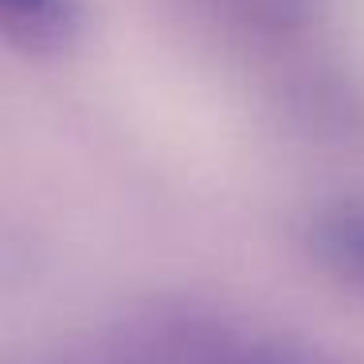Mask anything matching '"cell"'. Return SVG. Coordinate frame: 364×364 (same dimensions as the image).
I'll return each instance as SVG.
<instances>
[{
    "label": "cell",
    "mask_w": 364,
    "mask_h": 364,
    "mask_svg": "<svg viewBox=\"0 0 364 364\" xmlns=\"http://www.w3.org/2000/svg\"><path fill=\"white\" fill-rule=\"evenodd\" d=\"M75 364H278L259 345L212 329H153L95 348Z\"/></svg>",
    "instance_id": "cell-1"
},
{
    "label": "cell",
    "mask_w": 364,
    "mask_h": 364,
    "mask_svg": "<svg viewBox=\"0 0 364 364\" xmlns=\"http://www.w3.org/2000/svg\"><path fill=\"white\" fill-rule=\"evenodd\" d=\"M79 0H0L4 40L24 55H63L79 36Z\"/></svg>",
    "instance_id": "cell-2"
},
{
    "label": "cell",
    "mask_w": 364,
    "mask_h": 364,
    "mask_svg": "<svg viewBox=\"0 0 364 364\" xmlns=\"http://www.w3.org/2000/svg\"><path fill=\"white\" fill-rule=\"evenodd\" d=\"M321 247L341 274L353 278L356 286H364V208L360 204L337 208L321 223Z\"/></svg>",
    "instance_id": "cell-3"
}]
</instances>
